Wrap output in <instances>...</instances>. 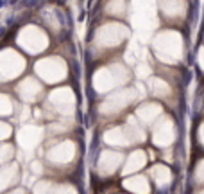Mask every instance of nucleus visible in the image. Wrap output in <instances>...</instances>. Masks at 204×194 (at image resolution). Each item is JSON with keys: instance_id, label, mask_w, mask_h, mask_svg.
Wrapping results in <instances>:
<instances>
[{"instance_id": "nucleus-3", "label": "nucleus", "mask_w": 204, "mask_h": 194, "mask_svg": "<svg viewBox=\"0 0 204 194\" xmlns=\"http://www.w3.org/2000/svg\"><path fill=\"white\" fill-rule=\"evenodd\" d=\"M2 133H9V130H7L4 124H0V137H2Z\"/></svg>"}, {"instance_id": "nucleus-2", "label": "nucleus", "mask_w": 204, "mask_h": 194, "mask_svg": "<svg viewBox=\"0 0 204 194\" xmlns=\"http://www.w3.org/2000/svg\"><path fill=\"white\" fill-rule=\"evenodd\" d=\"M9 108H11V102L7 97L0 95V113H9Z\"/></svg>"}, {"instance_id": "nucleus-1", "label": "nucleus", "mask_w": 204, "mask_h": 194, "mask_svg": "<svg viewBox=\"0 0 204 194\" xmlns=\"http://www.w3.org/2000/svg\"><path fill=\"white\" fill-rule=\"evenodd\" d=\"M14 61H20V60H18L14 54H11V51H6V54L0 56V74L6 76V77H11V76L18 74L23 67H16V65L13 67Z\"/></svg>"}, {"instance_id": "nucleus-4", "label": "nucleus", "mask_w": 204, "mask_h": 194, "mask_svg": "<svg viewBox=\"0 0 204 194\" xmlns=\"http://www.w3.org/2000/svg\"><path fill=\"white\" fill-rule=\"evenodd\" d=\"M7 149H9V147H4V149H0V162H2V158H4V156H6V151H7Z\"/></svg>"}]
</instances>
